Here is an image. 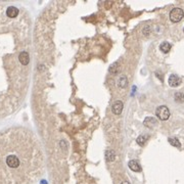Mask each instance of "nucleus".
I'll return each mask as SVG.
<instances>
[{"instance_id":"1","label":"nucleus","mask_w":184,"mask_h":184,"mask_svg":"<svg viewBox=\"0 0 184 184\" xmlns=\"http://www.w3.org/2000/svg\"><path fill=\"white\" fill-rule=\"evenodd\" d=\"M169 16H170V20L173 23H178V22L181 21L182 18L184 16L183 9L180 8V7H175V8H173L170 11Z\"/></svg>"},{"instance_id":"2","label":"nucleus","mask_w":184,"mask_h":184,"mask_svg":"<svg viewBox=\"0 0 184 184\" xmlns=\"http://www.w3.org/2000/svg\"><path fill=\"white\" fill-rule=\"evenodd\" d=\"M156 115L160 120L166 121V120H168L169 117H170V111H169V109L166 106V105H161V106H158V109H156Z\"/></svg>"},{"instance_id":"3","label":"nucleus","mask_w":184,"mask_h":184,"mask_svg":"<svg viewBox=\"0 0 184 184\" xmlns=\"http://www.w3.org/2000/svg\"><path fill=\"white\" fill-rule=\"evenodd\" d=\"M6 164L10 168H18L20 166V160L16 156H8L6 158Z\"/></svg>"},{"instance_id":"4","label":"nucleus","mask_w":184,"mask_h":184,"mask_svg":"<svg viewBox=\"0 0 184 184\" xmlns=\"http://www.w3.org/2000/svg\"><path fill=\"white\" fill-rule=\"evenodd\" d=\"M169 85L171 87H177L181 84V79L178 77L177 75H171L169 77Z\"/></svg>"},{"instance_id":"5","label":"nucleus","mask_w":184,"mask_h":184,"mask_svg":"<svg viewBox=\"0 0 184 184\" xmlns=\"http://www.w3.org/2000/svg\"><path fill=\"white\" fill-rule=\"evenodd\" d=\"M112 111L115 115H120L122 113V111H123V102L120 101V100H117L116 102L113 104Z\"/></svg>"},{"instance_id":"6","label":"nucleus","mask_w":184,"mask_h":184,"mask_svg":"<svg viewBox=\"0 0 184 184\" xmlns=\"http://www.w3.org/2000/svg\"><path fill=\"white\" fill-rule=\"evenodd\" d=\"M19 61H21L22 65H27L29 63V61H30V56H29V53L26 51H23L20 53L19 55Z\"/></svg>"},{"instance_id":"7","label":"nucleus","mask_w":184,"mask_h":184,"mask_svg":"<svg viewBox=\"0 0 184 184\" xmlns=\"http://www.w3.org/2000/svg\"><path fill=\"white\" fill-rule=\"evenodd\" d=\"M6 14L8 18H16L19 14V9L14 6H9L6 9Z\"/></svg>"},{"instance_id":"8","label":"nucleus","mask_w":184,"mask_h":184,"mask_svg":"<svg viewBox=\"0 0 184 184\" xmlns=\"http://www.w3.org/2000/svg\"><path fill=\"white\" fill-rule=\"evenodd\" d=\"M128 165H129V168H130L132 171H134V172H140V171H141L140 165L138 164L137 161H135V160H132V161H130Z\"/></svg>"},{"instance_id":"9","label":"nucleus","mask_w":184,"mask_h":184,"mask_svg":"<svg viewBox=\"0 0 184 184\" xmlns=\"http://www.w3.org/2000/svg\"><path fill=\"white\" fill-rule=\"evenodd\" d=\"M160 49L164 53H167L171 50V44L169 42H163L161 45H160Z\"/></svg>"},{"instance_id":"10","label":"nucleus","mask_w":184,"mask_h":184,"mask_svg":"<svg viewBox=\"0 0 184 184\" xmlns=\"http://www.w3.org/2000/svg\"><path fill=\"white\" fill-rule=\"evenodd\" d=\"M147 140H148V135H144V134H143V135H140L139 137L137 138L136 141H137V143L140 145V146H143V145L146 143Z\"/></svg>"},{"instance_id":"11","label":"nucleus","mask_w":184,"mask_h":184,"mask_svg":"<svg viewBox=\"0 0 184 184\" xmlns=\"http://www.w3.org/2000/svg\"><path fill=\"white\" fill-rule=\"evenodd\" d=\"M154 124H156V119H154V118H146L144 121V125L146 127H152V125H154Z\"/></svg>"},{"instance_id":"12","label":"nucleus","mask_w":184,"mask_h":184,"mask_svg":"<svg viewBox=\"0 0 184 184\" xmlns=\"http://www.w3.org/2000/svg\"><path fill=\"white\" fill-rule=\"evenodd\" d=\"M115 158H116V154H115V152H113V150H109V152H106V160L109 162H113L115 161Z\"/></svg>"},{"instance_id":"13","label":"nucleus","mask_w":184,"mask_h":184,"mask_svg":"<svg viewBox=\"0 0 184 184\" xmlns=\"http://www.w3.org/2000/svg\"><path fill=\"white\" fill-rule=\"evenodd\" d=\"M175 99L177 102H183L184 101V94L182 92H176L175 93Z\"/></svg>"},{"instance_id":"14","label":"nucleus","mask_w":184,"mask_h":184,"mask_svg":"<svg viewBox=\"0 0 184 184\" xmlns=\"http://www.w3.org/2000/svg\"><path fill=\"white\" fill-rule=\"evenodd\" d=\"M119 86L121 88H125L127 86V78L125 76H122L119 80Z\"/></svg>"},{"instance_id":"15","label":"nucleus","mask_w":184,"mask_h":184,"mask_svg":"<svg viewBox=\"0 0 184 184\" xmlns=\"http://www.w3.org/2000/svg\"><path fill=\"white\" fill-rule=\"evenodd\" d=\"M169 142H170L171 145H173V146H175V147H180V146H181L179 140L176 139V138H169Z\"/></svg>"},{"instance_id":"16","label":"nucleus","mask_w":184,"mask_h":184,"mask_svg":"<svg viewBox=\"0 0 184 184\" xmlns=\"http://www.w3.org/2000/svg\"><path fill=\"white\" fill-rule=\"evenodd\" d=\"M109 71H110L111 74H117V71H118V63H113V65H111V68Z\"/></svg>"},{"instance_id":"17","label":"nucleus","mask_w":184,"mask_h":184,"mask_svg":"<svg viewBox=\"0 0 184 184\" xmlns=\"http://www.w3.org/2000/svg\"><path fill=\"white\" fill-rule=\"evenodd\" d=\"M121 184H130V183H129L128 181H124V182H122Z\"/></svg>"},{"instance_id":"18","label":"nucleus","mask_w":184,"mask_h":184,"mask_svg":"<svg viewBox=\"0 0 184 184\" xmlns=\"http://www.w3.org/2000/svg\"><path fill=\"white\" fill-rule=\"evenodd\" d=\"M183 32H184V29H183Z\"/></svg>"}]
</instances>
